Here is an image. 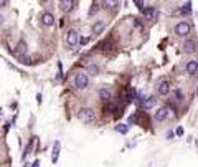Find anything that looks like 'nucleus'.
Here are the masks:
<instances>
[{"label": "nucleus", "mask_w": 198, "mask_h": 167, "mask_svg": "<svg viewBox=\"0 0 198 167\" xmlns=\"http://www.w3.org/2000/svg\"><path fill=\"white\" fill-rule=\"evenodd\" d=\"M168 114H170V108L168 106H162L157 109V113L154 114V118H155V121H165L168 118Z\"/></svg>", "instance_id": "5"}, {"label": "nucleus", "mask_w": 198, "mask_h": 167, "mask_svg": "<svg viewBox=\"0 0 198 167\" xmlns=\"http://www.w3.org/2000/svg\"><path fill=\"white\" fill-rule=\"evenodd\" d=\"M134 3H136V5H137L139 8H141V10H144V2H141V0H136Z\"/></svg>", "instance_id": "25"}, {"label": "nucleus", "mask_w": 198, "mask_h": 167, "mask_svg": "<svg viewBox=\"0 0 198 167\" xmlns=\"http://www.w3.org/2000/svg\"><path fill=\"white\" fill-rule=\"evenodd\" d=\"M38 165H40V162H38V161H36V162H33V167H38Z\"/></svg>", "instance_id": "28"}, {"label": "nucleus", "mask_w": 198, "mask_h": 167, "mask_svg": "<svg viewBox=\"0 0 198 167\" xmlns=\"http://www.w3.org/2000/svg\"><path fill=\"white\" fill-rule=\"evenodd\" d=\"M0 113H2V111H0Z\"/></svg>", "instance_id": "30"}, {"label": "nucleus", "mask_w": 198, "mask_h": 167, "mask_svg": "<svg viewBox=\"0 0 198 167\" xmlns=\"http://www.w3.org/2000/svg\"><path fill=\"white\" fill-rule=\"evenodd\" d=\"M2 23H3V18H2V17H0V25H2Z\"/></svg>", "instance_id": "29"}, {"label": "nucleus", "mask_w": 198, "mask_h": 167, "mask_svg": "<svg viewBox=\"0 0 198 167\" xmlns=\"http://www.w3.org/2000/svg\"><path fill=\"white\" fill-rule=\"evenodd\" d=\"M41 23L45 27H53V23H55V17H53V13L50 12H45V13H41Z\"/></svg>", "instance_id": "9"}, {"label": "nucleus", "mask_w": 198, "mask_h": 167, "mask_svg": "<svg viewBox=\"0 0 198 167\" xmlns=\"http://www.w3.org/2000/svg\"><path fill=\"white\" fill-rule=\"evenodd\" d=\"M104 28H106V22H104V20H98V22L93 23V33H94V35H99V33H103Z\"/></svg>", "instance_id": "11"}, {"label": "nucleus", "mask_w": 198, "mask_h": 167, "mask_svg": "<svg viewBox=\"0 0 198 167\" xmlns=\"http://www.w3.org/2000/svg\"><path fill=\"white\" fill-rule=\"evenodd\" d=\"M137 121H139V114L137 113L132 114V116H129V124H137Z\"/></svg>", "instance_id": "22"}, {"label": "nucleus", "mask_w": 198, "mask_h": 167, "mask_svg": "<svg viewBox=\"0 0 198 167\" xmlns=\"http://www.w3.org/2000/svg\"><path fill=\"white\" fill-rule=\"evenodd\" d=\"M103 5L106 8H109V7H112V5H117V3H116V2H109V0H107V2H103Z\"/></svg>", "instance_id": "24"}, {"label": "nucleus", "mask_w": 198, "mask_h": 167, "mask_svg": "<svg viewBox=\"0 0 198 167\" xmlns=\"http://www.w3.org/2000/svg\"><path fill=\"white\" fill-rule=\"evenodd\" d=\"M58 156H60V142H55V147H53V156H51V161H53V164L58 161Z\"/></svg>", "instance_id": "16"}, {"label": "nucleus", "mask_w": 198, "mask_h": 167, "mask_svg": "<svg viewBox=\"0 0 198 167\" xmlns=\"http://www.w3.org/2000/svg\"><path fill=\"white\" fill-rule=\"evenodd\" d=\"M175 134H177V136H182V134H183V127H177Z\"/></svg>", "instance_id": "26"}, {"label": "nucleus", "mask_w": 198, "mask_h": 167, "mask_svg": "<svg viewBox=\"0 0 198 167\" xmlns=\"http://www.w3.org/2000/svg\"><path fill=\"white\" fill-rule=\"evenodd\" d=\"M66 43L70 46H76L79 43V33L76 30H68V33H66Z\"/></svg>", "instance_id": "4"}, {"label": "nucleus", "mask_w": 198, "mask_h": 167, "mask_svg": "<svg viewBox=\"0 0 198 167\" xmlns=\"http://www.w3.org/2000/svg\"><path fill=\"white\" fill-rule=\"evenodd\" d=\"M155 103H157V99L155 98H147L145 101H144V109H152L154 106H155Z\"/></svg>", "instance_id": "15"}, {"label": "nucleus", "mask_w": 198, "mask_h": 167, "mask_svg": "<svg viewBox=\"0 0 198 167\" xmlns=\"http://www.w3.org/2000/svg\"><path fill=\"white\" fill-rule=\"evenodd\" d=\"M185 68H187V73H188V75H192V76L196 75V71H198V61H196V60H190V61L187 63Z\"/></svg>", "instance_id": "10"}, {"label": "nucleus", "mask_w": 198, "mask_h": 167, "mask_svg": "<svg viewBox=\"0 0 198 167\" xmlns=\"http://www.w3.org/2000/svg\"><path fill=\"white\" fill-rule=\"evenodd\" d=\"M180 12H182V13H187V15H188V13L192 12V2H187L185 5L180 8Z\"/></svg>", "instance_id": "19"}, {"label": "nucleus", "mask_w": 198, "mask_h": 167, "mask_svg": "<svg viewBox=\"0 0 198 167\" xmlns=\"http://www.w3.org/2000/svg\"><path fill=\"white\" fill-rule=\"evenodd\" d=\"M136 89H129L127 91V94H125V101L127 103H130V101H134V99H136Z\"/></svg>", "instance_id": "17"}, {"label": "nucleus", "mask_w": 198, "mask_h": 167, "mask_svg": "<svg viewBox=\"0 0 198 167\" xmlns=\"http://www.w3.org/2000/svg\"><path fill=\"white\" fill-rule=\"evenodd\" d=\"M116 131L120 132V134H127L129 126H125V124H119V126H116Z\"/></svg>", "instance_id": "18"}, {"label": "nucleus", "mask_w": 198, "mask_h": 167, "mask_svg": "<svg viewBox=\"0 0 198 167\" xmlns=\"http://www.w3.org/2000/svg\"><path fill=\"white\" fill-rule=\"evenodd\" d=\"M76 5H78V2H74V0H66V2H61V10L68 13V12L73 10Z\"/></svg>", "instance_id": "12"}, {"label": "nucleus", "mask_w": 198, "mask_h": 167, "mask_svg": "<svg viewBox=\"0 0 198 167\" xmlns=\"http://www.w3.org/2000/svg\"><path fill=\"white\" fill-rule=\"evenodd\" d=\"M142 12H144V18L149 20V22H154L157 18V15H158V12H157L155 7H145Z\"/></svg>", "instance_id": "6"}, {"label": "nucleus", "mask_w": 198, "mask_h": 167, "mask_svg": "<svg viewBox=\"0 0 198 167\" xmlns=\"http://www.w3.org/2000/svg\"><path fill=\"white\" fill-rule=\"evenodd\" d=\"M104 111H107V113H114V111H116V104L109 101V103L104 106Z\"/></svg>", "instance_id": "21"}, {"label": "nucleus", "mask_w": 198, "mask_h": 167, "mask_svg": "<svg viewBox=\"0 0 198 167\" xmlns=\"http://www.w3.org/2000/svg\"><path fill=\"white\" fill-rule=\"evenodd\" d=\"M190 30H192V27L188 22H178L175 25V33L178 36H187L190 33Z\"/></svg>", "instance_id": "3"}, {"label": "nucleus", "mask_w": 198, "mask_h": 167, "mask_svg": "<svg viewBox=\"0 0 198 167\" xmlns=\"http://www.w3.org/2000/svg\"><path fill=\"white\" fill-rule=\"evenodd\" d=\"M89 73L91 75H93V76H96V75H98V66H96V65H93V66H89Z\"/></svg>", "instance_id": "23"}, {"label": "nucleus", "mask_w": 198, "mask_h": 167, "mask_svg": "<svg viewBox=\"0 0 198 167\" xmlns=\"http://www.w3.org/2000/svg\"><path fill=\"white\" fill-rule=\"evenodd\" d=\"M98 7H99V3H96V2H94V3H91V8H89V15H91V17L98 13V10H99Z\"/></svg>", "instance_id": "20"}, {"label": "nucleus", "mask_w": 198, "mask_h": 167, "mask_svg": "<svg viewBox=\"0 0 198 167\" xmlns=\"http://www.w3.org/2000/svg\"><path fill=\"white\" fill-rule=\"evenodd\" d=\"M99 98L103 99V101L109 103L111 98H112V93H111V89H107V88H101L99 89Z\"/></svg>", "instance_id": "13"}, {"label": "nucleus", "mask_w": 198, "mask_h": 167, "mask_svg": "<svg viewBox=\"0 0 198 167\" xmlns=\"http://www.w3.org/2000/svg\"><path fill=\"white\" fill-rule=\"evenodd\" d=\"M23 53H27V43L25 41H18V45H17V48H15V55H23Z\"/></svg>", "instance_id": "14"}, {"label": "nucleus", "mask_w": 198, "mask_h": 167, "mask_svg": "<svg viewBox=\"0 0 198 167\" xmlns=\"http://www.w3.org/2000/svg\"><path fill=\"white\" fill-rule=\"evenodd\" d=\"M183 51L188 53V55L196 53V43H195V40H187L185 43H183Z\"/></svg>", "instance_id": "8"}, {"label": "nucleus", "mask_w": 198, "mask_h": 167, "mask_svg": "<svg viewBox=\"0 0 198 167\" xmlns=\"http://www.w3.org/2000/svg\"><path fill=\"white\" fill-rule=\"evenodd\" d=\"M157 91H158V94H162V96L168 94V93H170V83H168L167 79L158 81V84H157Z\"/></svg>", "instance_id": "7"}, {"label": "nucleus", "mask_w": 198, "mask_h": 167, "mask_svg": "<svg viewBox=\"0 0 198 167\" xmlns=\"http://www.w3.org/2000/svg\"><path fill=\"white\" fill-rule=\"evenodd\" d=\"M7 5H8L7 0H0V8H2V7H7Z\"/></svg>", "instance_id": "27"}, {"label": "nucleus", "mask_w": 198, "mask_h": 167, "mask_svg": "<svg viewBox=\"0 0 198 167\" xmlns=\"http://www.w3.org/2000/svg\"><path fill=\"white\" fill-rule=\"evenodd\" d=\"M78 119H79L81 122H84V124L93 122V119H94V109L93 108H81L79 113H78Z\"/></svg>", "instance_id": "1"}, {"label": "nucleus", "mask_w": 198, "mask_h": 167, "mask_svg": "<svg viewBox=\"0 0 198 167\" xmlns=\"http://www.w3.org/2000/svg\"><path fill=\"white\" fill-rule=\"evenodd\" d=\"M73 84H74L76 89H84V88H88V84H89L88 75H86V73H76V75H74V79H73Z\"/></svg>", "instance_id": "2"}]
</instances>
